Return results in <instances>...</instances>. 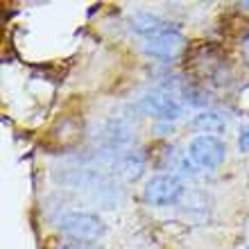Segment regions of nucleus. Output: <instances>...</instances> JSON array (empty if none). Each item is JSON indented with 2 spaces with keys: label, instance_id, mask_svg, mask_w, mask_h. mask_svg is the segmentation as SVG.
I'll return each instance as SVG.
<instances>
[{
  "label": "nucleus",
  "instance_id": "obj_1",
  "mask_svg": "<svg viewBox=\"0 0 249 249\" xmlns=\"http://www.w3.org/2000/svg\"><path fill=\"white\" fill-rule=\"evenodd\" d=\"M59 229L66 236L79 243H93L98 238L105 236V222L100 220L95 213H86V211H68L59 220Z\"/></svg>",
  "mask_w": 249,
  "mask_h": 249
},
{
  "label": "nucleus",
  "instance_id": "obj_2",
  "mask_svg": "<svg viewBox=\"0 0 249 249\" xmlns=\"http://www.w3.org/2000/svg\"><path fill=\"white\" fill-rule=\"evenodd\" d=\"M188 157L190 161L202 168V170H215L224 163V157H227V147L217 136H195L188 145Z\"/></svg>",
  "mask_w": 249,
  "mask_h": 249
},
{
  "label": "nucleus",
  "instance_id": "obj_3",
  "mask_svg": "<svg viewBox=\"0 0 249 249\" xmlns=\"http://www.w3.org/2000/svg\"><path fill=\"white\" fill-rule=\"evenodd\" d=\"M61 181L72 186V188H77V190L79 188L86 190L93 199L105 202V204H113L116 190H118V186H113L109 179H105L102 175H98V172H89V170H72L71 177H64Z\"/></svg>",
  "mask_w": 249,
  "mask_h": 249
},
{
  "label": "nucleus",
  "instance_id": "obj_4",
  "mask_svg": "<svg viewBox=\"0 0 249 249\" xmlns=\"http://www.w3.org/2000/svg\"><path fill=\"white\" fill-rule=\"evenodd\" d=\"M184 195V184L175 175H154L145 184V199L152 206H170Z\"/></svg>",
  "mask_w": 249,
  "mask_h": 249
},
{
  "label": "nucleus",
  "instance_id": "obj_5",
  "mask_svg": "<svg viewBox=\"0 0 249 249\" xmlns=\"http://www.w3.org/2000/svg\"><path fill=\"white\" fill-rule=\"evenodd\" d=\"M184 34L175 30V27H165L163 32L154 34V36H147L143 43V50L152 57H159V59H175L181 48H184Z\"/></svg>",
  "mask_w": 249,
  "mask_h": 249
},
{
  "label": "nucleus",
  "instance_id": "obj_6",
  "mask_svg": "<svg viewBox=\"0 0 249 249\" xmlns=\"http://www.w3.org/2000/svg\"><path fill=\"white\" fill-rule=\"evenodd\" d=\"M145 113H150L152 118L163 120V123H170V120H177L181 116V105L172 98L170 93L165 91H150L145 93V98L141 100Z\"/></svg>",
  "mask_w": 249,
  "mask_h": 249
},
{
  "label": "nucleus",
  "instance_id": "obj_7",
  "mask_svg": "<svg viewBox=\"0 0 249 249\" xmlns=\"http://www.w3.org/2000/svg\"><path fill=\"white\" fill-rule=\"evenodd\" d=\"M107 168L113 172H118L127 181H136L145 170V161L138 154H120V157H111L107 161Z\"/></svg>",
  "mask_w": 249,
  "mask_h": 249
},
{
  "label": "nucleus",
  "instance_id": "obj_8",
  "mask_svg": "<svg viewBox=\"0 0 249 249\" xmlns=\"http://www.w3.org/2000/svg\"><path fill=\"white\" fill-rule=\"evenodd\" d=\"M131 27H134V32L136 34H141V36L147 39V36H154V34L163 32L165 27H170V25H165V20L159 18V16H154V14L141 12L131 18Z\"/></svg>",
  "mask_w": 249,
  "mask_h": 249
},
{
  "label": "nucleus",
  "instance_id": "obj_9",
  "mask_svg": "<svg viewBox=\"0 0 249 249\" xmlns=\"http://www.w3.org/2000/svg\"><path fill=\"white\" fill-rule=\"evenodd\" d=\"M193 127L199 131H206V134H217L227 127V120L220 111H202L199 116H195Z\"/></svg>",
  "mask_w": 249,
  "mask_h": 249
},
{
  "label": "nucleus",
  "instance_id": "obj_10",
  "mask_svg": "<svg viewBox=\"0 0 249 249\" xmlns=\"http://www.w3.org/2000/svg\"><path fill=\"white\" fill-rule=\"evenodd\" d=\"M238 150L240 152H249V124H245L240 129V138H238Z\"/></svg>",
  "mask_w": 249,
  "mask_h": 249
},
{
  "label": "nucleus",
  "instance_id": "obj_11",
  "mask_svg": "<svg viewBox=\"0 0 249 249\" xmlns=\"http://www.w3.org/2000/svg\"><path fill=\"white\" fill-rule=\"evenodd\" d=\"M61 249H102V247L91 245V243H79V240H72V243H66Z\"/></svg>",
  "mask_w": 249,
  "mask_h": 249
},
{
  "label": "nucleus",
  "instance_id": "obj_12",
  "mask_svg": "<svg viewBox=\"0 0 249 249\" xmlns=\"http://www.w3.org/2000/svg\"><path fill=\"white\" fill-rule=\"evenodd\" d=\"M243 54H245V57H247V59H249V36H247V39H245V43H243Z\"/></svg>",
  "mask_w": 249,
  "mask_h": 249
},
{
  "label": "nucleus",
  "instance_id": "obj_13",
  "mask_svg": "<svg viewBox=\"0 0 249 249\" xmlns=\"http://www.w3.org/2000/svg\"><path fill=\"white\" fill-rule=\"evenodd\" d=\"M240 7H243L245 12H249V0H245V2H240Z\"/></svg>",
  "mask_w": 249,
  "mask_h": 249
}]
</instances>
